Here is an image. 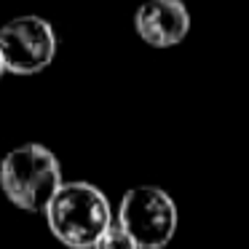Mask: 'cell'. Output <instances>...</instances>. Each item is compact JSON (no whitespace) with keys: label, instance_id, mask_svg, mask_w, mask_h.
Masks as SVG:
<instances>
[{"label":"cell","instance_id":"cell-1","mask_svg":"<svg viewBox=\"0 0 249 249\" xmlns=\"http://www.w3.org/2000/svg\"><path fill=\"white\" fill-rule=\"evenodd\" d=\"M51 233L70 249H94L113 225L110 201L97 185L72 179L59 188L46 209Z\"/></svg>","mask_w":249,"mask_h":249},{"label":"cell","instance_id":"cell-2","mask_svg":"<svg viewBox=\"0 0 249 249\" xmlns=\"http://www.w3.org/2000/svg\"><path fill=\"white\" fill-rule=\"evenodd\" d=\"M62 185L65 179L56 156L38 142L14 147L0 163V188L14 206L24 212L46 214L51 198L59 193Z\"/></svg>","mask_w":249,"mask_h":249},{"label":"cell","instance_id":"cell-3","mask_svg":"<svg viewBox=\"0 0 249 249\" xmlns=\"http://www.w3.org/2000/svg\"><path fill=\"white\" fill-rule=\"evenodd\" d=\"M177 204L156 185L126 190L118 206V225L142 249H163L177 233Z\"/></svg>","mask_w":249,"mask_h":249},{"label":"cell","instance_id":"cell-4","mask_svg":"<svg viewBox=\"0 0 249 249\" xmlns=\"http://www.w3.org/2000/svg\"><path fill=\"white\" fill-rule=\"evenodd\" d=\"M0 54L14 75H35L54 62L56 33L43 17H17L0 27Z\"/></svg>","mask_w":249,"mask_h":249},{"label":"cell","instance_id":"cell-5","mask_svg":"<svg viewBox=\"0 0 249 249\" xmlns=\"http://www.w3.org/2000/svg\"><path fill=\"white\" fill-rule=\"evenodd\" d=\"M134 27L145 43L169 49L185 40L190 30V14L182 0H145L137 8Z\"/></svg>","mask_w":249,"mask_h":249},{"label":"cell","instance_id":"cell-6","mask_svg":"<svg viewBox=\"0 0 249 249\" xmlns=\"http://www.w3.org/2000/svg\"><path fill=\"white\" fill-rule=\"evenodd\" d=\"M94 249H140V247H137L134 238H131L129 233L118 225V222H113V225L107 228V233L97 241V247H94Z\"/></svg>","mask_w":249,"mask_h":249},{"label":"cell","instance_id":"cell-7","mask_svg":"<svg viewBox=\"0 0 249 249\" xmlns=\"http://www.w3.org/2000/svg\"><path fill=\"white\" fill-rule=\"evenodd\" d=\"M6 72H8V70H6V62H3V54H0V78L6 75Z\"/></svg>","mask_w":249,"mask_h":249},{"label":"cell","instance_id":"cell-8","mask_svg":"<svg viewBox=\"0 0 249 249\" xmlns=\"http://www.w3.org/2000/svg\"><path fill=\"white\" fill-rule=\"evenodd\" d=\"M140 249H142V247H140Z\"/></svg>","mask_w":249,"mask_h":249}]
</instances>
